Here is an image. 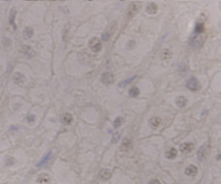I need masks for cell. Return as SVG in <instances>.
I'll return each instance as SVG.
<instances>
[{"label": "cell", "mask_w": 221, "mask_h": 184, "mask_svg": "<svg viewBox=\"0 0 221 184\" xmlns=\"http://www.w3.org/2000/svg\"><path fill=\"white\" fill-rule=\"evenodd\" d=\"M141 6H142V3L141 2H133L129 6L127 11L126 12V19H127V20L132 19L134 16L139 12Z\"/></svg>", "instance_id": "6da1fadb"}, {"label": "cell", "mask_w": 221, "mask_h": 184, "mask_svg": "<svg viewBox=\"0 0 221 184\" xmlns=\"http://www.w3.org/2000/svg\"><path fill=\"white\" fill-rule=\"evenodd\" d=\"M205 40H206V35H204L203 33L202 34H195L190 40V45L196 48H200L202 46Z\"/></svg>", "instance_id": "7a4b0ae2"}, {"label": "cell", "mask_w": 221, "mask_h": 184, "mask_svg": "<svg viewBox=\"0 0 221 184\" xmlns=\"http://www.w3.org/2000/svg\"><path fill=\"white\" fill-rule=\"evenodd\" d=\"M89 45H90V48L91 49V51L97 53L99 52L101 50H102V43H101V41L99 40V38L97 37H92L90 40V43H89Z\"/></svg>", "instance_id": "3957f363"}, {"label": "cell", "mask_w": 221, "mask_h": 184, "mask_svg": "<svg viewBox=\"0 0 221 184\" xmlns=\"http://www.w3.org/2000/svg\"><path fill=\"white\" fill-rule=\"evenodd\" d=\"M201 85H200V82L196 78V77H191L188 82H187V88L189 90H192V91H196L200 89Z\"/></svg>", "instance_id": "277c9868"}, {"label": "cell", "mask_w": 221, "mask_h": 184, "mask_svg": "<svg viewBox=\"0 0 221 184\" xmlns=\"http://www.w3.org/2000/svg\"><path fill=\"white\" fill-rule=\"evenodd\" d=\"M101 81H102V82L104 83V84L111 85V84H112L113 81H114V76H113V74L112 73L106 72V73H104L103 74H102Z\"/></svg>", "instance_id": "5b68a950"}, {"label": "cell", "mask_w": 221, "mask_h": 184, "mask_svg": "<svg viewBox=\"0 0 221 184\" xmlns=\"http://www.w3.org/2000/svg\"><path fill=\"white\" fill-rule=\"evenodd\" d=\"M36 181L38 184H50V175L46 173H43L38 176Z\"/></svg>", "instance_id": "8992f818"}, {"label": "cell", "mask_w": 221, "mask_h": 184, "mask_svg": "<svg viewBox=\"0 0 221 184\" xmlns=\"http://www.w3.org/2000/svg\"><path fill=\"white\" fill-rule=\"evenodd\" d=\"M98 175H99L100 179L104 180V181H108L112 178V171L109 169H102Z\"/></svg>", "instance_id": "52a82bcc"}, {"label": "cell", "mask_w": 221, "mask_h": 184, "mask_svg": "<svg viewBox=\"0 0 221 184\" xmlns=\"http://www.w3.org/2000/svg\"><path fill=\"white\" fill-rule=\"evenodd\" d=\"M13 81L16 83V84L21 85V84H23L24 81H25V76L21 73L16 72L13 74Z\"/></svg>", "instance_id": "ba28073f"}, {"label": "cell", "mask_w": 221, "mask_h": 184, "mask_svg": "<svg viewBox=\"0 0 221 184\" xmlns=\"http://www.w3.org/2000/svg\"><path fill=\"white\" fill-rule=\"evenodd\" d=\"M194 149V144L192 143H185L180 146V150L182 153H189Z\"/></svg>", "instance_id": "9c48e42d"}, {"label": "cell", "mask_w": 221, "mask_h": 184, "mask_svg": "<svg viewBox=\"0 0 221 184\" xmlns=\"http://www.w3.org/2000/svg\"><path fill=\"white\" fill-rule=\"evenodd\" d=\"M197 167L196 166V165H189L188 167L186 168V170H185V174H187V175H189V176H195L196 174V173H197Z\"/></svg>", "instance_id": "30bf717a"}, {"label": "cell", "mask_w": 221, "mask_h": 184, "mask_svg": "<svg viewBox=\"0 0 221 184\" xmlns=\"http://www.w3.org/2000/svg\"><path fill=\"white\" fill-rule=\"evenodd\" d=\"M158 5L155 4V3H153V2H151V3H149V4L147 6V7H146V12H147L148 13H149V14H155V13L158 12Z\"/></svg>", "instance_id": "8fae6325"}, {"label": "cell", "mask_w": 221, "mask_h": 184, "mask_svg": "<svg viewBox=\"0 0 221 184\" xmlns=\"http://www.w3.org/2000/svg\"><path fill=\"white\" fill-rule=\"evenodd\" d=\"M132 148V141L128 138H125L121 143V150L123 152H127Z\"/></svg>", "instance_id": "7c38bea8"}, {"label": "cell", "mask_w": 221, "mask_h": 184, "mask_svg": "<svg viewBox=\"0 0 221 184\" xmlns=\"http://www.w3.org/2000/svg\"><path fill=\"white\" fill-rule=\"evenodd\" d=\"M175 102H176V105L179 107L182 108V107H185L187 105V104H188V100H187V98L183 96H177Z\"/></svg>", "instance_id": "4fadbf2b"}, {"label": "cell", "mask_w": 221, "mask_h": 184, "mask_svg": "<svg viewBox=\"0 0 221 184\" xmlns=\"http://www.w3.org/2000/svg\"><path fill=\"white\" fill-rule=\"evenodd\" d=\"M161 123V119L158 118V117H152V118L149 120V126L155 129L157 127H158V126L160 125Z\"/></svg>", "instance_id": "5bb4252c"}, {"label": "cell", "mask_w": 221, "mask_h": 184, "mask_svg": "<svg viewBox=\"0 0 221 184\" xmlns=\"http://www.w3.org/2000/svg\"><path fill=\"white\" fill-rule=\"evenodd\" d=\"M22 52L28 56V58H33L35 56V52L33 51V49L29 46H23L22 47Z\"/></svg>", "instance_id": "9a60e30c"}, {"label": "cell", "mask_w": 221, "mask_h": 184, "mask_svg": "<svg viewBox=\"0 0 221 184\" xmlns=\"http://www.w3.org/2000/svg\"><path fill=\"white\" fill-rule=\"evenodd\" d=\"M166 158L169 159H174L178 156V152L175 148H172L166 152Z\"/></svg>", "instance_id": "2e32d148"}, {"label": "cell", "mask_w": 221, "mask_h": 184, "mask_svg": "<svg viewBox=\"0 0 221 184\" xmlns=\"http://www.w3.org/2000/svg\"><path fill=\"white\" fill-rule=\"evenodd\" d=\"M204 24L202 22H198L195 28V34H202L204 32Z\"/></svg>", "instance_id": "e0dca14e"}, {"label": "cell", "mask_w": 221, "mask_h": 184, "mask_svg": "<svg viewBox=\"0 0 221 184\" xmlns=\"http://www.w3.org/2000/svg\"><path fill=\"white\" fill-rule=\"evenodd\" d=\"M62 121H63V123H65V124H66V125H69V124H71L72 123V121H73V116L70 114V113H65L63 117H62Z\"/></svg>", "instance_id": "ac0fdd59"}, {"label": "cell", "mask_w": 221, "mask_h": 184, "mask_svg": "<svg viewBox=\"0 0 221 184\" xmlns=\"http://www.w3.org/2000/svg\"><path fill=\"white\" fill-rule=\"evenodd\" d=\"M172 56H173V53L169 49H165L163 51V52H162V59L163 60H166V59H171Z\"/></svg>", "instance_id": "d6986e66"}, {"label": "cell", "mask_w": 221, "mask_h": 184, "mask_svg": "<svg viewBox=\"0 0 221 184\" xmlns=\"http://www.w3.org/2000/svg\"><path fill=\"white\" fill-rule=\"evenodd\" d=\"M129 95L132 96V97H136V96H139V94H140V90L136 87V86H134V87H132L130 90H129Z\"/></svg>", "instance_id": "ffe728a7"}, {"label": "cell", "mask_w": 221, "mask_h": 184, "mask_svg": "<svg viewBox=\"0 0 221 184\" xmlns=\"http://www.w3.org/2000/svg\"><path fill=\"white\" fill-rule=\"evenodd\" d=\"M33 34H34V30L31 28H26L23 31V35H24L25 38H27V39L31 38Z\"/></svg>", "instance_id": "44dd1931"}, {"label": "cell", "mask_w": 221, "mask_h": 184, "mask_svg": "<svg viewBox=\"0 0 221 184\" xmlns=\"http://www.w3.org/2000/svg\"><path fill=\"white\" fill-rule=\"evenodd\" d=\"M197 157H198V159L199 160H202L203 158L205 157V145H203L200 148L199 152L197 153Z\"/></svg>", "instance_id": "7402d4cb"}, {"label": "cell", "mask_w": 221, "mask_h": 184, "mask_svg": "<svg viewBox=\"0 0 221 184\" xmlns=\"http://www.w3.org/2000/svg\"><path fill=\"white\" fill-rule=\"evenodd\" d=\"M9 21L10 24L14 28V29H16V25H15V11L12 9L10 14V17H9Z\"/></svg>", "instance_id": "603a6c76"}, {"label": "cell", "mask_w": 221, "mask_h": 184, "mask_svg": "<svg viewBox=\"0 0 221 184\" xmlns=\"http://www.w3.org/2000/svg\"><path fill=\"white\" fill-rule=\"evenodd\" d=\"M122 122H123V118H121V117H117L115 121H113V127L115 128H118V127L121 126Z\"/></svg>", "instance_id": "cb8c5ba5"}, {"label": "cell", "mask_w": 221, "mask_h": 184, "mask_svg": "<svg viewBox=\"0 0 221 184\" xmlns=\"http://www.w3.org/2000/svg\"><path fill=\"white\" fill-rule=\"evenodd\" d=\"M134 79H135V76L131 77V78L128 79V80H125V81H123L122 82H120V84H118V86H120V87H123V86H125V85H127V84H129V83H131Z\"/></svg>", "instance_id": "d4e9b609"}, {"label": "cell", "mask_w": 221, "mask_h": 184, "mask_svg": "<svg viewBox=\"0 0 221 184\" xmlns=\"http://www.w3.org/2000/svg\"><path fill=\"white\" fill-rule=\"evenodd\" d=\"M15 163V159L12 158V157H7L6 159V165L7 166H11V165H13Z\"/></svg>", "instance_id": "484cf974"}, {"label": "cell", "mask_w": 221, "mask_h": 184, "mask_svg": "<svg viewBox=\"0 0 221 184\" xmlns=\"http://www.w3.org/2000/svg\"><path fill=\"white\" fill-rule=\"evenodd\" d=\"M50 154H52V152H49V153H48V154H47L44 158H43V159H42V160H41V162H40L37 165H38V166H41L42 165L45 164V162H46V161L48 160V159L50 157Z\"/></svg>", "instance_id": "4316f807"}, {"label": "cell", "mask_w": 221, "mask_h": 184, "mask_svg": "<svg viewBox=\"0 0 221 184\" xmlns=\"http://www.w3.org/2000/svg\"><path fill=\"white\" fill-rule=\"evenodd\" d=\"M111 37H112V36H111L110 33L106 32V33H105V34H103V36H102V38H103L104 41H109L110 38H111Z\"/></svg>", "instance_id": "83f0119b"}, {"label": "cell", "mask_w": 221, "mask_h": 184, "mask_svg": "<svg viewBox=\"0 0 221 184\" xmlns=\"http://www.w3.org/2000/svg\"><path fill=\"white\" fill-rule=\"evenodd\" d=\"M35 121H36V116H35V115L30 114V115L28 116V121H29V122H34Z\"/></svg>", "instance_id": "f1b7e54d"}, {"label": "cell", "mask_w": 221, "mask_h": 184, "mask_svg": "<svg viewBox=\"0 0 221 184\" xmlns=\"http://www.w3.org/2000/svg\"><path fill=\"white\" fill-rule=\"evenodd\" d=\"M134 45H135V42H134V41H133V40H131V41H129V42H128V43H127V48L131 50V49H132Z\"/></svg>", "instance_id": "f546056e"}, {"label": "cell", "mask_w": 221, "mask_h": 184, "mask_svg": "<svg viewBox=\"0 0 221 184\" xmlns=\"http://www.w3.org/2000/svg\"><path fill=\"white\" fill-rule=\"evenodd\" d=\"M149 184H161L160 183V181H158V180H151L150 181H149Z\"/></svg>", "instance_id": "4dcf8cb0"}, {"label": "cell", "mask_w": 221, "mask_h": 184, "mask_svg": "<svg viewBox=\"0 0 221 184\" xmlns=\"http://www.w3.org/2000/svg\"><path fill=\"white\" fill-rule=\"evenodd\" d=\"M118 134L116 133L115 134V138H112V143H116L118 141Z\"/></svg>", "instance_id": "1f68e13d"}]
</instances>
